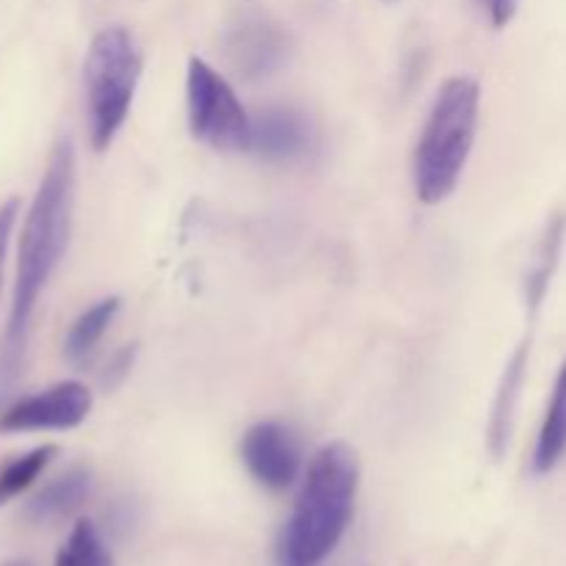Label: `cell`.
Listing matches in <instances>:
<instances>
[{
  "mask_svg": "<svg viewBox=\"0 0 566 566\" xmlns=\"http://www.w3.org/2000/svg\"><path fill=\"white\" fill-rule=\"evenodd\" d=\"M315 149V127L302 111L269 108L252 119L249 153L269 164H296Z\"/></svg>",
  "mask_w": 566,
  "mask_h": 566,
  "instance_id": "8",
  "label": "cell"
},
{
  "mask_svg": "<svg viewBox=\"0 0 566 566\" xmlns=\"http://www.w3.org/2000/svg\"><path fill=\"white\" fill-rule=\"evenodd\" d=\"M122 298L119 296H105L99 302H94L92 307L83 310L75 321H72L70 332L64 337V357L72 365H86L88 359L97 352L99 340L105 337L108 326L114 324V318L119 315Z\"/></svg>",
  "mask_w": 566,
  "mask_h": 566,
  "instance_id": "13",
  "label": "cell"
},
{
  "mask_svg": "<svg viewBox=\"0 0 566 566\" xmlns=\"http://www.w3.org/2000/svg\"><path fill=\"white\" fill-rule=\"evenodd\" d=\"M359 459L346 442H329L307 464L280 539V566H321L354 517Z\"/></svg>",
  "mask_w": 566,
  "mask_h": 566,
  "instance_id": "2",
  "label": "cell"
},
{
  "mask_svg": "<svg viewBox=\"0 0 566 566\" xmlns=\"http://www.w3.org/2000/svg\"><path fill=\"white\" fill-rule=\"evenodd\" d=\"M92 390L83 381H59L9 403L0 412V434L77 429L92 412Z\"/></svg>",
  "mask_w": 566,
  "mask_h": 566,
  "instance_id": "6",
  "label": "cell"
},
{
  "mask_svg": "<svg viewBox=\"0 0 566 566\" xmlns=\"http://www.w3.org/2000/svg\"><path fill=\"white\" fill-rule=\"evenodd\" d=\"M17 219H20V199H6L0 205V287H3L6 258H9L11 235H14Z\"/></svg>",
  "mask_w": 566,
  "mask_h": 566,
  "instance_id": "17",
  "label": "cell"
},
{
  "mask_svg": "<svg viewBox=\"0 0 566 566\" xmlns=\"http://www.w3.org/2000/svg\"><path fill=\"white\" fill-rule=\"evenodd\" d=\"M241 459L249 475L263 490L282 492L296 484L302 473V446L298 437L276 420H260L241 437Z\"/></svg>",
  "mask_w": 566,
  "mask_h": 566,
  "instance_id": "7",
  "label": "cell"
},
{
  "mask_svg": "<svg viewBox=\"0 0 566 566\" xmlns=\"http://www.w3.org/2000/svg\"><path fill=\"white\" fill-rule=\"evenodd\" d=\"M55 453H59L55 446H39L33 448V451L20 453V457H14L11 462H6L3 468H0V509L9 501H14V497H20L22 492L31 490L39 481V475L50 468Z\"/></svg>",
  "mask_w": 566,
  "mask_h": 566,
  "instance_id": "14",
  "label": "cell"
},
{
  "mask_svg": "<svg viewBox=\"0 0 566 566\" xmlns=\"http://www.w3.org/2000/svg\"><path fill=\"white\" fill-rule=\"evenodd\" d=\"M94 490V479L86 468H70L42 486L25 503V520L33 525H53L81 512Z\"/></svg>",
  "mask_w": 566,
  "mask_h": 566,
  "instance_id": "10",
  "label": "cell"
},
{
  "mask_svg": "<svg viewBox=\"0 0 566 566\" xmlns=\"http://www.w3.org/2000/svg\"><path fill=\"white\" fill-rule=\"evenodd\" d=\"M75 144L70 136H61L50 149L42 180L20 227L14 287H11L9 321H6L3 346H0V392L9 390L11 381L20 374L39 298L48 291L70 247L72 213H75Z\"/></svg>",
  "mask_w": 566,
  "mask_h": 566,
  "instance_id": "1",
  "label": "cell"
},
{
  "mask_svg": "<svg viewBox=\"0 0 566 566\" xmlns=\"http://www.w3.org/2000/svg\"><path fill=\"white\" fill-rule=\"evenodd\" d=\"M138 81H142V53L130 31L119 25L99 31L83 59L88 138L97 153H105L119 136L136 99Z\"/></svg>",
  "mask_w": 566,
  "mask_h": 566,
  "instance_id": "4",
  "label": "cell"
},
{
  "mask_svg": "<svg viewBox=\"0 0 566 566\" xmlns=\"http://www.w3.org/2000/svg\"><path fill=\"white\" fill-rule=\"evenodd\" d=\"M492 28H506L520 9V0H479Z\"/></svg>",
  "mask_w": 566,
  "mask_h": 566,
  "instance_id": "18",
  "label": "cell"
},
{
  "mask_svg": "<svg viewBox=\"0 0 566 566\" xmlns=\"http://www.w3.org/2000/svg\"><path fill=\"white\" fill-rule=\"evenodd\" d=\"M227 50H230L235 70L249 81H258V77H269L271 72L285 64L287 39L274 22L243 20L227 36Z\"/></svg>",
  "mask_w": 566,
  "mask_h": 566,
  "instance_id": "9",
  "label": "cell"
},
{
  "mask_svg": "<svg viewBox=\"0 0 566 566\" xmlns=\"http://www.w3.org/2000/svg\"><path fill=\"white\" fill-rule=\"evenodd\" d=\"M566 453V363L558 368L545 420L534 448V473L547 475L562 464Z\"/></svg>",
  "mask_w": 566,
  "mask_h": 566,
  "instance_id": "12",
  "label": "cell"
},
{
  "mask_svg": "<svg viewBox=\"0 0 566 566\" xmlns=\"http://www.w3.org/2000/svg\"><path fill=\"white\" fill-rule=\"evenodd\" d=\"M564 230H566V219L558 216L551 227H547L545 238L539 243V254H536V263L531 269L528 282H525V298H528L531 310H539L542 302H545V293L551 287L553 271L558 265V254H562V243H564Z\"/></svg>",
  "mask_w": 566,
  "mask_h": 566,
  "instance_id": "16",
  "label": "cell"
},
{
  "mask_svg": "<svg viewBox=\"0 0 566 566\" xmlns=\"http://www.w3.org/2000/svg\"><path fill=\"white\" fill-rule=\"evenodd\" d=\"M525 370H528V346H520L509 359L506 370H503L501 387H497L495 403H492L490 429H486V442H490L492 457L501 459L506 453L509 440H512L514 418H517L520 392L525 385Z\"/></svg>",
  "mask_w": 566,
  "mask_h": 566,
  "instance_id": "11",
  "label": "cell"
},
{
  "mask_svg": "<svg viewBox=\"0 0 566 566\" xmlns=\"http://www.w3.org/2000/svg\"><path fill=\"white\" fill-rule=\"evenodd\" d=\"M3 566H33V564L25 562V558H14V562H6Z\"/></svg>",
  "mask_w": 566,
  "mask_h": 566,
  "instance_id": "19",
  "label": "cell"
},
{
  "mask_svg": "<svg viewBox=\"0 0 566 566\" xmlns=\"http://www.w3.org/2000/svg\"><path fill=\"white\" fill-rule=\"evenodd\" d=\"M53 566H114L108 545L92 520H77Z\"/></svg>",
  "mask_w": 566,
  "mask_h": 566,
  "instance_id": "15",
  "label": "cell"
},
{
  "mask_svg": "<svg viewBox=\"0 0 566 566\" xmlns=\"http://www.w3.org/2000/svg\"><path fill=\"white\" fill-rule=\"evenodd\" d=\"M387 3H392V0H387Z\"/></svg>",
  "mask_w": 566,
  "mask_h": 566,
  "instance_id": "20",
  "label": "cell"
},
{
  "mask_svg": "<svg viewBox=\"0 0 566 566\" xmlns=\"http://www.w3.org/2000/svg\"><path fill=\"white\" fill-rule=\"evenodd\" d=\"M186 103L188 127L197 142L216 153H249L252 116L238 99L235 88L199 55L188 61Z\"/></svg>",
  "mask_w": 566,
  "mask_h": 566,
  "instance_id": "5",
  "label": "cell"
},
{
  "mask_svg": "<svg viewBox=\"0 0 566 566\" xmlns=\"http://www.w3.org/2000/svg\"><path fill=\"white\" fill-rule=\"evenodd\" d=\"M481 114V83L453 75L437 92L412 158L415 193L423 205H440L457 191L464 175Z\"/></svg>",
  "mask_w": 566,
  "mask_h": 566,
  "instance_id": "3",
  "label": "cell"
}]
</instances>
